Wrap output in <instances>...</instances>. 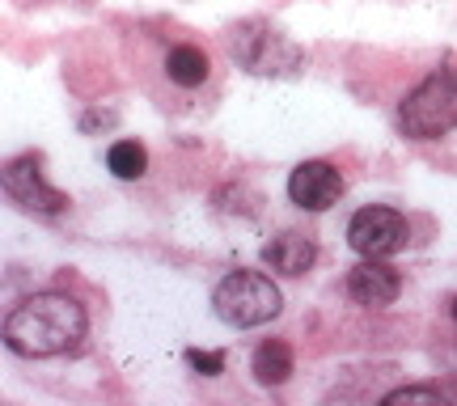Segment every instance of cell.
Here are the masks:
<instances>
[{
	"instance_id": "obj_3",
	"label": "cell",
	"mask_w": 457,
	"mask_h": 406,
	"mask_svg": "<svg viewBox=\"0 0 457 406\" xmlns=\"http://www.w3.org/2000/svg\"><path fill=\"white\" fill-rule=\"evenodd\" d=\"M228 51L254 77H293L305 64L301 47L288 34H279L276 26H267V21H242L237 30L228 34Z\"/></svg>"
},
{
	"instance_id": "obj_12",
	"label": "cell",
	"mask_w": 457,
	"mask_h": 406,
	"mask_svg": "<svg viewBox=\"0 0 457 406\" xmlns=\"http://www.w3.org/2000/svg\"><path fill=\"white\" fill-rule=\"evenodd\" d=\"M106 165H111L114 178H145L148 170V153L145 145H136V140H114L111 153H106Z\"/></svg>"
},
{
	"instance_id": "obj_9",
	"label": "cell",
	"mask_w": 457,
	"mask_h": 406,
	"mask_svg": "<svg viewBox=\"0 0 457 406\" xmlns=\"http://www.w3.org/2000/svg\"><path fill=\"white\" fill-rule=\"evenodd\" d=\"M318 259V245L305 237V233H279L262 245V262L279 271V276H305Z\"/></svg>"
},
{
	"instance_id": "obj_8",
	"label": "cell",
	"mask_w": 457,
	"mask_h": 406,
	"mask_svg": "<svg viewBox=\"0 0 457 406\" xmlns=\"http://www.w3.org/2000/svg\"><path fill=\"white\" fill-rule=\"evenodd\" d=\"M398 293H403V279H398V271L394 267H386V262H356L352 271H347V296L356 301V305L364 309H386L398 301Z\"/></svg>"
},
{
	"instance_id": "obj_16",
	"label": "cell",
	"mask_w": 457,
	"mask_h": 406,
	"mask_svg": "<svg viewBox=\"0 0 457 406\" xmlns=\"http://www.w3.org/2000/svg\"><path fill=\"white\" fill-rule=\"evenodd\" d=\"M453 394H457V381H453Z\"/></svg>"
},
{
	"instance_id": "obj_13",
	"label": "cell",
	"mask_w": 457,
	"mask_h": 406,
	"mask_svg": "<svg viewBox=\"0 0 457 406\" xmlns=\"http://www.w3.org/2000/svg\"><path fill=\"white\" fill-rule=\"evenodd\" d=\"M381 406H453V398L436 385H403L381 398Z\"/></svg>"
},
{
	"instance_id": "obj_15",
	"label": "cell",
	"mask_w": 457,
	"mask_h": 406,
	"mask_svg": "<svg viewBox=\"0 0 457 406\" xmlns=\"http://www.w3.org/2000/svg\"><path fill=\"white\" fill-rule=\"evenodd\" d=\"M453 322H457V296H453Z\"/></svg>"
},
{
	"instance_id": "obj_10",
	"label": "cell",
	"mask_w": 457,
	"mask_h": 406,
	"mask_svg": "<svg viewBox=\"0 0 457 406\" xmlns=\"http://www.w3.org/2000/svg\"><path fill=\"white\" fill-rule=\"evenodd\" d=\"M208 72H212V64H208V55L199 47H191V43H179V47H170V55H165V77L174 85H182V89H195V85L208 81Z\"/></svg>"
},
{
	"instance_id": "obj_7",
	"label": "cell",
	"mask_w": 457,
	"mask_h": 406,
	"mask_svg": "<svg viewBox=\"0 0 457 406\" xmlns=\"http://www.w3.org/2000/svg\"><path fill=\"white\" fill-rule=\"evenodd\" d=\"M343 195V174L330 162H301L288 178V199L305 211H327Z\"/></svg>"
},
{
	"instance_id": "obj_5",
	"label": "cell",
	"mask_w": 457,
	"mask_h": 406,
	"mask_svg": "<svg viewBox=\"0 0 457 406\" xmlns=\"http://www.w3.org/2000/svg\"><path fill=\"white\" fill-rule=\"evenodd\" d=\"M407 220L398 216L394 208H360L352 216V225H347V242L356 254H364L369 262H381L398 254L403 245H407Z\"/></svg>"
},
{
	"instance_id": "obj_11",
	"label": "cell",
	"mask_w": 457,
	"mask_h": 406,
	"mask_svg": "<svg viewBox=\"0 0 457 406\" xmlns=\"http://www.w3.org/2000/svg\"><path fill=\"white\" fill-rule=\"evenodd\" d=\"M250 369L259 377L262 385H284L288 377H293V347L284 339H267L254 347V360H250Z\"/></svg>"
},
{
	"instance_id": "obj_4",
	"label": "cell",
	"mask_w": 457,
	"mask_h": 406,
	"mask_svg": "<svg viewBox=\"0 0 457 406\" xmlns=\"http://www.w3.org/2000/svg\"><path fill=\"white\" fill-rule=\"evenodd\" d=\"M398 128L411 140H441L457 128V85L449 77H428L411 89V98L398 111Z\"/></svg>"
},
{
	"instance_id": "obj_14",
	"label": "cell",
	"mask_w": 457,
	"mask_h": 406,
	"mask_svg": "<svg viewBox=\"0 0 457 406\" xmlns=\"http://www.w3.org/2000/svg\"><path fill=\"white\" fill-rule=\"evenodd\" d=\"M187 364H191V369H199L204 377L225 373V356H220V352H199V347H191V352H187Z\"/></svg>"
},
{
	"instance_id": "obj_2",
	"label": "cell",
	"mask_w": 457,
	"mask_h": 406,
	"mask_svg": "<svg viewBox=\"0 0 457 406\" xmlns=\"http://www.w3.org/2000/svg\"><path fill=\"white\" fill-rule=\"evenodd\" d=\"M284 305V296L279 288L271 284V276H262V271H233L216 284L212 293V309L216 318L233 330H250V326H262L271 322Z\"/></svg>"
},
{
	"instance_id": "obj_1",
	"label": "cell",
	"mask_w": 457,
	"mask_h": 406,
	"mask_svg": "<svg viewBox=\"0 0 457 406\" xmlns=\"http://www.w3.org/2000/svg\"><path fill=\"white\" fill-rule=\"evenodd\" d=\"M89 318L85 305L72 301L64 293H38L4 318V343L9 352L30 360H47V356H64L77 343L85 339Z\"/></svg>"
},
{
	"instance_id": "obj_6",
	"label": "cell",
	"mask_w": 457,
	"mask_h": 406,
	"mask_svg": "<svg viewBox=\"0 0 457 406\" xmlns=\"http://www.w3.org/2000/svg\"><path fill=\"white\" fill-rule=\"evenodd\" d=\"M4 191H9L13 203H21V208H30V211H43V216L68 208V199L60 195L55 186L43 182V174H38V157H17V162L4 165Z\"/></svg>"
}]
</instances>
